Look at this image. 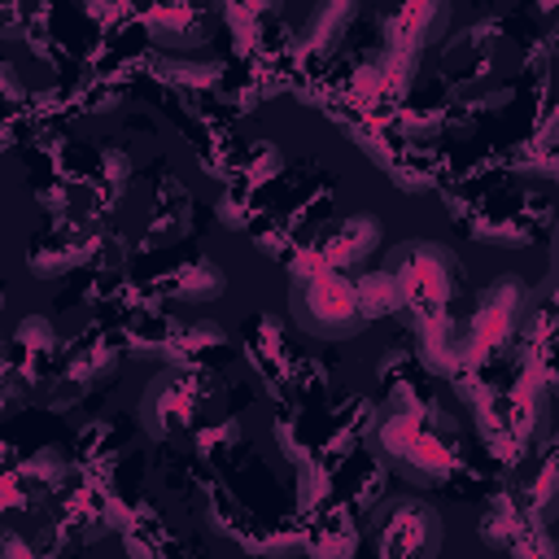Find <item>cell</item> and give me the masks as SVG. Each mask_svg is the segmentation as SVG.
Segmentation results:
<instances>
[{
  "instance_id": "cell-15",
  "label": "cell",
  "mask_w": 559,
  "mask_h": 559,
  "mask_svg": "<svg viewBox=\"0 0 559 559\" xmlns=\"http://www.w3.org/2000/svg\"><path fill=\"white\" fill-rule=\"evenodd\" d=\"M188 227V192L179 183H166L153 218H148V231H144V245H162V240H175L179 231Z\"/></svg>"
},
{
  "instance_id": "cell-10",
  "label": "cell",
  "mask_w": 559,
  "mask_h": 559,
  "mask_svg": "<svg viewBox=\"0 0 559 559\" xmlns=\"http://www.w3.org/2000/svg\"><path fill=\"white\" fill-rule=\"evenodd\" d=\"M445 22H450V4L445 0H397L380 17V31H384L389 48L424 52L437 35H445Z\"/></svg>"
},
{
  "instance_id": "cell-4",
  "label": "cell",
  "mask_w": 559,
  "mask_h": 559,
  "mask_svg": "<svg viewBox=\"0 0 559 559\" xmlns=\"http://www.w3.org/2000/svg\"><path fill=\"white\" fill-rule=\"evenodd\" d=\"M524 323H528V288L520 275H502L480 293L467 323L454 328V349L463 362L485 367L489 358H498L507 345L524 336Z\"/></svg>"
},
{
  "instance_id": "cell-1",
  "label": "cell",
  "mask_w": 559,
  "mask_h": 559,
  "mask_svg": "<svg viewBox=\"0 0 559 559\" xmlns=\"http://www.w3.org/2000/svg\"><path fill=\"white\" fill-rule=\"evenodd\" d=\"M367 437L371 450L415 485H441L459 463V424L432 397H419L411 380H393Z\"/></svg>"
},
{
  "instance_id": "cell-12",
  "label": "cell",
  "mask_w": 559,
  "mask_h": 559,
  "mask_svg": "<svg viewBox=\"0 0 559 559\" xmlns=\"http://www.w3.org/2000/svg\"><path fill=\"white\" fill-rule=\"evenodd\" d=\"M223 288H227V275H223V266H218L214 258H205V253H192V258H183V262L175 266L170 284H166V297L201 306V301L218 297Z\"/></svg>"
},
{
  "instance_id": "cell-18",
  "label": "cell",
  "mask_w": 559,
  "mask_h": 559,
  "mask_svg": "<svg viewBox=\"0 0 559 559\" xmlns=\"http://www.w3.org/2000/svg\"><path fill=\"white\" fill-rule=\"evenodd\" d=\"M550 454H555V459H559V432H555V437H550Z\"/></svg>"
},
{
  "instance_id": "cell-16",
  "label": "cell",
  "mask_w": 559,
  "mask_h": 559,
  "mask_svg": "<svg viewBox=\"0 0 559 559\" xmlns=\"http://www.w3.org/2000/svg\"><path fill=\"white\" fill-rule=\"evenodd\" d=\"M358 297H362V314L367 319H384V314H397L402 310V293H397V280L389 271H371L358 280Z\"/></svg>"
},
{
  "instance_id": "cell-13",
  "label": "cell",
  "mask_w": 559,
  "mask_h": 559,
  "mask_svg": "<svg viewBox=\"0 0 559 559\" xmlns=\"http://www.w3.org/2000/svg\"><path fill=\"white\" fill-rule=\"evenodd\" d=\"M354 13H358V0H323L301 26V52H328L349 31Z\"/></svg>"
},
{
  "instance_id": "cell-5",
  "label": "cell",
  "mask_w": 559,
  "mask_h": 559,
  "mask_svg": "<svg viewBox=\"0 0 559 559\" xmlns=\"http://www.w3.org/2000/svg\"><path fill=\"white\" fill-rule=\"evenodd\" d=\"M214 380L205 376V371H192V367H183V371H162L148 389H144V397H140V428L153 437V441H170L175 432H183V428H192L197 424V415H201V406H205V397L214 393L210 389Z\"/></svg>"
},
{
  "instance_id": "cell-17",
  "label": "cell",
  "mask_w": 559,
  "mask_h": 559,
  "mask_svg": "<svg viewBox=\"0 0 559 559\" xmlns=\"http://www.w3.org/2000/svg\"><path fill=\"white\" fill-rule=\"evenodd\" d=\"M271 9H280V0H223V13H227V22L236 26V31H245V26H253L262 13H271Z\"/></svg>"
},
{
  "instance_id": "cell-6",
  "label": "cell",
  "mask_w": 559,
  "mask_h": 559,
  "mask_svg": "<svg viewBox=\"0 0 559 559\" xmlns=\"http://www.w3.org/2000/svg\"><path fill=\"white\" fill-rule=\"evenodd\" d=\"M371 546L389 559H411V555H437L441 546V515L411 493L384 498L371 511Z\"/></svg>"
},
{
  "instance_id": "cell-7",
  "label": "cell",
  "mask_w": 559,
  "mask_h": 559,
  "mask_svg": "<svg viewBox=\"0 0 559 559\" xmlns=\"http://www.w3.org/2000/svg\"><path fill=\"white\" fill-rule=\"evenodd\" d=\"M92 258H105V227L87 214V218L52 223L39 240H31L26 266L35 275H66L70 266H83Z\"/></svg>"
},
{
  "instance_id": "cell-14",
  "label": "cell",
  "mask_w": 559,
  "mask_h": 559,
  "mask_svg": "<svg viewBox=\"0 0 559 559\" xmlns=\"http://www.w3.org/2000/svg\"><path fill=\"white\" fill-rule=\"evenodd\" d=\"M114 362H118V349L105 341V336H87V341H79L70 354H66V367H61V376H70V380H79V384H96V380H105L109 371H114Z\"/></svg>"
},
{
  "instance_id": "cell-8",
  "label": "cell",
  "mask_w": 559,
  "mask_h": 559,
  "mask_svg": "<svg viewBox=\"0 0 559 559\" xmlns=\"http://www.w3.org/2000/svg\"><path fill=\"white\" fill-rule=\"evenodd\" d=\"M376 245H380V223H376V214H349V218L328 223L306 249H310V258H314L319 266L345 271V266H358L362 258H371Z\"/></svg>"
},
{
  "instance_id": "cell-11",
  "label": "cell",
  "mask_w": 559,
  "mask_h": 559,
  "mask_svg": "<svg viewBox=\"0 0 559 559\" xmlns=\"http://www.w3.org/2000/svg\"><path fill=\"white\" fill-rule=\"evenodd\" d=\"M144 26L157 44L192 48L205 39V4L201 0H153L144 9Z\"/></svg>"
},
{
  "instance_id": "cell-9",
  "label": "cell",
  "mask_w": 559,
  "mask_h": 559,
  "mask_svg": "<svg viewBox=\"0 0 559 559\" xmlns=\"http://www.w3.org/2000/svg\"><path fill=\"white\" fill-rule=\"evenodd\" d=\"M507 493L520 502V511L528 520H537L542 528L559 520V459L546 454H524V463L515 467V476L507 480Z\"/></svg>"
},
{
  "instance_id": "cell-3",
  "label": "cell",
  "mask_w": 559,
  "mask_h": 559,
  "mask_svg": "<svg viewBox=\"0 0 559 559\" xmlns=\"http://www.w3.org/2000/svg\"><path fill=\"white\" fill-rule=\"evenodd\" d=\"M288 310H293V323L301 332L323 336V341L354 336V332H362L371 323L362 314L358 280H345V271L319 266V262L310 271H297L293 293H288Z\"/></svg>"
},
{
  "instance_id": "cell-2",
  "label": "cell",
  "mask_w": 559,
  "mask_h": 559,
  "mask_svg": "<svg viewBox=\"0 0 559 559\" xmlns=\"http://www.w3.org/2000/svg\"><path fill=\"white\" fill-rule=\"evenodd\" d=\"M384 271L397 280L402 293V310L419 314V323H441L454 293H459V262L445 245L437 240H406L397 249H389Z\"/></svg>"
}]
</instances>
